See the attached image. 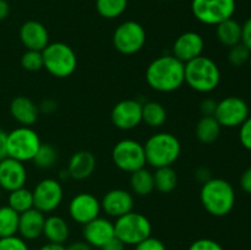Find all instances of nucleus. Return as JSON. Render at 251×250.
I'll list each match as a JSON object with an SVG mask.
<instances>
[{
  "label": "nucleus",
  "instance_id": "obj_43",
  "mask_svg": "<svg viewBox=\"0 0 251 250\" xmlns=\"http://www.w3.org/2000/svg\"><path fill=\"white\" fill-rule=\"evenodd\" d=\"M7 157V132L0 129V161Z\"/></svg>",
  "mask_w": 251,
  "mask_h": 250
},
{
  "label": "nucleus",
  "instance_id": "obj_13",
  "mask_svg": "<svg viewBox=\"0 0 251 250\" xmlns=\"http://www.w3.org/2000/svg\"><path fill=\"white\" fill-rule=\"evenodd\" d=\"M102 206L93 194L80 193L71 199L69 203V215L78 225H85L95 218L100 217Z\"/></svg>",
  "mask_w": 251,
  "mask_h": 250
},
{
  "label": "nucleus",
  "instance_id": "obj_2",
  "mask_svg": "<svg viewBox=\"0 0 251 250\" xmlns=\"http://www.w3.org/2000/svg\"><path fill=\"white\" fill-rule=\"evenodd\" d=\"M200 201L211 216L225 217L234 207V188L226 179L211 178L201 186Z\"/></svg>",
  "mask_w": 251,
  "mask_h": 250
},
{
  "label": "nucleus",
  "instance_id": "obj_29",
  "mask_svg": "<svg viewBox=\"0 0 251 250\" xmlns=\"http://www.w3.org/2000/svg\"><path fill=\"white\" fill-rule=\"evenodd\" d=\"M20 213L9 205L0 207V238L16 235L19 232Z\"/></svg>",
  "mask_w": 251,
  "mask_h": 250
},
{
  "label": "nucleus",
  "instance_id": "obj_38",
  "mask_svg": "<svg viewBox=\"0 0 251 250\" xmlns=\"http://www.w3.org/2000/svg\"><path fill=\"white\" fill-rule=\"evenodd\" d=\"M134 250H167V248L164 243L158 238L149 237L147 239L135 245Z\"/></svg>",
  "mask_w": 251,
  "mask_h": 250
},
{
  "label": "nucleus",
  "instance_id": "obj_7",
  "mask_svg": "<svg viewBox=\"0 0 251 250\" xmlns=\"http://www.w3.org/2000/svg\"><path fill=\"white\" fill-rule=\"evenodd\" d=\"M42 142L38 134L29 126H19L7 134V157L22 162L34 158Z\"/></svg>",
  "mask_w": 251,
  "mask_h": 250
},
{
  "label": "nucleus",
  "instance_id": "obj_24",
  "mask_svg": "<svg viewBox=\"0 0 251 250\" xmlns=\"http://www.w3.org/2000/svg\"><path fill=\"white\" fill-rule=\"evenodd\" d=\"M216 36L221 44L230 48L242 42V25L233 17L226 20L216 26Z\"/></svg>",
  "mask_w": 251,
  "mask_h": 250
},
{
  "label": "nucleus",
  "instance_id": "obj_6",
  "mask_svg": "<svg viewBox=\"0 0 251 250\" xmlns=\"http://www.w3.org/2000/svg\"><path fill=\"white\" fill-rule=\"evenodd\" d=\"M114 232L115 237L122 240L125 245L135 247L142 240L151 237L152 225L146 216L131 211L117 218L114 222Z\"/></svg>",
  "mask_w": 251,
  "mask_h": 250
},
{
  "label": "nucleus",
  "instance_id": "obj_19",
  "mask_svg": "<svg viewBox=\"0 0 251 250\" xmlns=\"http://www.w3.org/2000/svg\"><path fill=\"white\" fill-rule=\"evenodd\" d=\"M20 39L27 50L42 51L50 43L47 27L36 20H29L22 25L20 28Z\"/></svg>",
  "mask_w": 251,
  "mask_h": 250
},
{
  "label": "nucleus",
  "instance_id": "obj_35",
  "mask_svg": "<svg viewBox=\"0 0 251 250\" xmlns=\"http://www.w3.org/2000/svg\"><path fill=\"white\" fill-rule=\"evenodd\" d=\"M0 250H29L26 240L17 235L0 238Z\"/></svg>",
  "mask_w": 251,
  "mask_h": 250
},
{
  "label": "nucleus",
  "instance_id": "obj_1",
  "mask_svg": "<svg viewBox=\"0 0 251 250\" xmlns=\"http://www.w3.org/2000/svg\"><path fill=\"white\" fill-rule=\"evenodd\" d=\"M146 82L157 92H174L185 83V64L173 55L158 56L147 66Z\"/></svg>",
  "mask_w": 251,
  "mask_h": 250
},
{
  "label": "nucleus",
  "instance_id": "obj_4",
  "mask_svg": "<svg viewBox=\"0 0 251 250\" xmlns=\"http://www.w3.org/2000/svg\"><path fill=\"white\" fill-rule=\"evenodd\" d=\"M221 82V70L216 61L200 55L185 63V83L199 93H210Z\"/></svg>",
  "mask_w": 251,
  "mask_h": 250
},
{
  "label": "nucleus",
  "instance_id": "obj_44",
  "mask_svg": "<svg viewBox=\"0 0 251 250\" xmlns=\"http://www.w3.org/2000/svg\"><path fill=\"white\" fill-rule=\"evenodd\" d=\"M66 250H92L88 243H86L85 240H77V242H73L71 244H69L68 247H65Z\"/></svg>",
  "mask_w": 251,
  "mask_h": 250
},
{
  "label": "nucleus",
  "instance_id": "obj_16",
  "mask_svg": "<svg viewBox=\"0 0 251 250\" xmlns=\"http://www.w3.org/2000/svg\"><path fill=\"white\" fill-rule=\"evenodd\" d=\"M27 181L26 167L17 159L6 157L0 161V188L14 191L25 186Z\"/></svg>",
  "mask_w": 251,
  "mask_h": 250
},
{
  "label": "nucleus",
  "instance_id": "obj_42",
  "mask_svg": "<svg viewBox=\"0 0 251 250\" xmlns=\"http://www.w3.org/2000/svg\"><path fill=\"white\" fill-rule=\"evenodd\" d=\"M125 247H126V245H125L122 240L118 239L117 237H114L112 238L109 242L105 243V244L100 248V250H125Z\"/></svg>",
  "mask_w": 251,
  "mask_h": 250
},
{
  "label": "nucleus",
  "instance_id": "obj_15",
  "mask_svg": "<svg viewBox=\"0 0 251 250\" xmlns=\"http://www.w3.org/2000/svg\"><path fill=\"white\" fill-rule=\"evenodd\" d=\"M203 48H205V41L200 33L193 31L184 32L174 41L172 55L185 64L202 55Z\"/></svg>",
  "mask_w": 251,
  "mask_h": 250
},
{
  "label": "nucleus",
  "instance_id": "obj_46",
  "mask_svg": "<svg viewBox=\"0 0 251 250\" xmlns=\"http://www.w3.org/2000/svg\"><path fill=\"white\" fill-rule=\"evenodd\" d=\"M196 179H198L199 181H201V183H205V181H207L208 179H211L210 176V172H208V169L206 168H199L198 171H196Z\"/></svg>",
  "mask_w": 251,
  "mask_h": 250
},
{
  "label": "nucleus",
  "instance_id": "obj_39",
  "mask_svg": "<svg viewBox=\"0 0 251 250\" xmlns=\"http://www.w3.org/2000/svg\"><path fill=\"white\" fill-rule=\"evenodd\" d=\"M216 108H217V100H215L213 98H205L200 103V112L202 117H213Z\"/></svg>",
  "mask_w": 251,
  "mask_h": 250
},
{
  "label": "nucleus",
  "instance_id": "obj_21",
  "mask_svg": "<svg viewBox=\"0 0 251 250\" xmlns=\"http://www.w3.org/2000/svg\"><path fill=\"white\" fill-rule=\"evenodd\" d=\"M10 113L12 118L22 126H31L38 120L39 108L29 98L19 96L10 103Z\"/></svg>",
  "mask_w": 251,
  "mask_h": 250
},
{
  "label": "nucleus",
  "instance_id": "obj_3",
  "mask_svg": "<svg viewBox=\"0 0 251 250\" xmlns=\"http://www.w3.org/2000/svg\"><path fill=\"white\" fill-rule=\"evenodd\" d=\"M147 164L153 168L172 167L181 152L180 141L171 132H157L150 136L144 145Z\"/></svg>",
  "mask_w": 251,
  "mask_h": 250
},
{
  "label": "nucleus",
  "instance_id": "obj_17",
  "mask_svg": "<svg viewBox=\"0 0 251 250\" xmlns=\"http://www.w3.org/2000/svg\"><path fill=\"white\" fill-rule=\"evenodd\" d=\"M83 239L92 248H100L115 237L114 223L104 217H97L83 225Z\"/></svg>",
  "mask_w": 251,
  "mask_h": 250
},
{
  "label": "nucleus",
  "instance_id": "obj_25",
  "mask_svg": "<svg viewBox=\"0 0 251 250\" xmlns=\"http://www.w3.org/2000/svg\"><path fill=\"white\" fill-rule=\"evenodd\" d=\"M222 126L215 117H202L196 125L195 134L201 144H213L220 137Z\"/></svg>",
  "mask_w": 251,
  "mask_h": 250
},
{
  "label": "nucleus",
  "instance_id": "obj_22",
  "mask_svg": "<svg viewBox=\"0 0 251 250\" xmlns=\"http://www.w3.org/2000/svg\"><path fill=\"white\" fill-rule=\"evenodd\" d=\"M96 157L90 151H78L71 156L68 166L69 176L75 180L90 178L96 169Z\"/></svg>",
  "mask_w": 251,
  "mask_h": 250
},
{
  "label": "nucleus",
  "instance_id": "obj_37",
  "mask_svg": "<svg viewBox=\"0 0 251 250\" xmlns=\"http://www.w3.org/2000/svg\"><path fill=\"white\" fill-rule=\"evenodd\" d=\"M239 141L244 149L251 151V115L239 126Z\"/></svg>",
  "mask_w": 251,
  "mask_h": 250
},
{
  "label": "nucleus",
  "instance_id": "obj_8",
  "mask_svg": "<svg viewBox=\"0 0 251 250\" xmlns=\"http://www.w3.org/2000/svg\"><path fill=\"white\" fill-rule=\"evenodd\" d=\"M237 9L235 0H191V11L199 22L217 26L232 19Z\"/></svg>",
  "mask_w": 251,
  "mask_h": 250
},
{
  "label": "nucleus",
  "instance_id": "obj_9",
  "mask_svg": "<svg viewBox=\"0 0 251 250\" xmlns=\"http://www.w3.org/2000/svg\"><path fill=\"white\" fill-rule=\"evenodd\" d=\"M112 159L117 168L129 174L145 168L147 164L144 145L132 139H124L117 142L113 147Z\"/></svg>",
  "mask_w": 251,
  "mask_h": 250
},
{
  "label": "nucleus",
  "instance_id": "obj_30",
  "mask_svg": "<svg viewBox=\"0 0 251 250\" xmlns=\"http://www.w3.org/2000/svg\"><path fill=\"white\" fill-rule=\"evenodd\" d=\"M7 205L17 213L26 212V211L33 208V194L25 186L10 191L9 198H7Z\"/></svg>",
  "mask_w": 251,
  "mask_h": 250
},
{
  "label": "nucleus",
  "instance_id": "obj_49",
  "mask_svg": "<svg viewBox=\"0 0 251 250\" xmlns=\"http://www.w3.org/2000/svg\"><path fill=\"white\" fill-rule=\"evenodd\" d=\"M1 191H2V189L0 188V199H1Z\"/></svg>",
  "mask_w": 251,
  "mask_h": 250
},
{
  "label": "nucleus",
  "instance_id": "obj_23",
  "mask_svg": "<svg viewBox=\"0 0 251 250\" xmlns=\"http://www.w3.org/2000/svg\"><path fill=\"white\" fill-rule=\"evenodd\" d=\"M43 235L49 243L55 244H64L69 239L70 228L68 222L63 217L56 215H51L44 221Z\"/></svg>",
  "mask_w": 251,
  "mask_h": 250
},
{
  "label": "nucleus",
  "instance_id": "obj_27",
  "mask_svg": "<svg viewBox=\"0 0 251 250\" xmlns=\"http://www.w3.org/2000/svg\"><path fill=\"white\" fill-rule=\"evenodd\" d=\"M167 110L159 102L150 100L142 104V122L150 127H159L166 123Z\"/></svg>",
  "mask_w": 251,
  "mask_h": 250
},
{
  "label": "nucleus",
  "instance_id": "obj_28",
  "mask_svg": "<svg viewBox=\"0 0 251 250\" xmlns=\"http://www.w3.org/2000/svg\"><path fill=\"white\" fill-rule=\"evenodd\" d=\"M154 189L163 194L172 193L178 185V175L172 167H161L156 168L153 173Z\"/></svg>",
  "mask_w": 251,
  "mask_h": 250
},
{
  "label": "nucleus",
  "instance_id": "obj_26",
  "mask_svg": "<svg viewBox=\"0 0 251 250\" xmlns=\"http://www.w3.org/2000/svg\"><path fill=\"white\" fill-rule=\"evenodd\" d=\"M130 186L135 195L147 196L154 190L153 173L146 168H141L130 175Z\"/></svg>",
  "mask_w": 251,
  "mask_h": 250
},
{
  "label": "nucleus",
  "instance_id": "obj_45",
  "mask_svg": "<svg viewBox=\"0 0 251 250\" xmlns=\"http://www.w3.org/2000/svg\"><path fill=\"white\" fill-rule=\"evenodd\" d=\"M10 14V5L6 0H0V21L6 19Z\"/></svg>",
  "mask_w": 251,
  "mask_h": 250
},
{
  "label": "nucleus",
  "instance_id": "obj_48",
  "mask_svg": "<svg viewBox=\"0 0 251 250\" xmlns=\"http://www.w3.org/2000/svg\"><path fill=\"white\" fill-rule=\"evenodd\" d=\"M38 250H66L64 244H55V243H47V244L42 245Z\"/></svg>",
  "mask_w": 251,
  "mask_h": 250
},
{
  "label": "nucleus",
  "instance_id": "obj_32",
  "mask_svg": "<svg viewBox=\"0 0 251 250\" xmlns=\"http://www.w3.org/2000/svg\"><path fill=\"white\" fill-rule=\"evenodd\" d=\"M58 151L55 147L50 144H42L38 152L32 159L34 166L42 169H49L54 167V164L58 161Z\"/></svg>",
  "mask_w": 251,
  "mask_h": 250
},
{
  "label": "nucleus",
  "instance_id": "obj_47",
  "mask_svg": "<svg viewBox=\"0 0 251 250\" xmlns=\"http://www.w3.org/2000/svg\"><path fill=\"white\" fill-rule=\"evenodd\" d=\"M41 109L43 110L44 113H51L56 109V103L51 100H44L41 104Z\"/></svg>",
  "mask_w": 251,
  "mask_h": 250
},
{
  "label": "nucleus",
  "instance_id": "obj_14",
  "mask_svg": "<svg viewBox=\"0 0 251 250\" xmlns=\"http://www.w3.org/2000/svg\"><path fill=\"white\" fill-rule=\"evenodd\" d=\"M113 125L120 130H131L142 122V103L136 100H123L110 113Z\"/></svg>",
  "mask_w": 251,
  "mask_h": 250
},
{
  "label": "nucleus",
  "instance_id": "obj_33",
  "mask_svg": "<svg viewBox=\"0 0 251 250\" xmlns=\"http://www.w3.org/2000/svg\"><path fill=\"white\" fill-rule=\"evenodd\" d=\"M250 55L251 51L240 42V43L230 47L227 59L228 63L232 66H234V68H242L245 64L249 63Z\"/></svg>",
  "mask_w": 251,
  "mask_h": 250
},
{
  "label": "nucleus",
  "instance_id": "obj_36",
  "mask_svg": "<svg viewBox=\"0 0 251 250\" xmlns=\"http://www.w3.org/2000/svg\"><path fill=\"white\" fill-rule=\"evenodd\" d=\"M188 250H225L222 245L210 238H201L191 243Z\"/></svg>",
  "mask_w": 251,
  "mask_h": 250
},
{
  "label": "nucleus",
  "instance_id": "obj_34",
  "mask_svg": "<svg viewBox=\"0 0 251 250\" xmlns=\"http://www.w3.org/2000/svg\"><path fill=\"white\" fill-rule=\"evenodd\" d=\"M21 65L27 71H38L43 68V55L38 50H26L21 56Z\"/></svg>",
  "mask_w": 251,
  "mask_h": 250
},
{
  "label": "nucleus",
  "instance_id": "obj_12",
  "mask_svg": "<svg viewBox=\"0 0 251 250\" xmlns=\"http://www.w3.org/2000/svg\"><path fill=\"white\" fill-rule=\"evenodd\" d=\"M33 207L43 213L53 212L60 206L64 198V190L61 184L56 179L46 178L39 181L34 189Z\"/></svg>",
  "mask_w": 251,
  "mask_h": 250
},
{
  "label": "nucleus",
  "instance_id": "obj_40",
  "mask_svg": "<svg viewBox=\"0 0 251 250\" xmlns=\"http://www.w3.org/2000/svg\"><path fill=\"white\" fill-rule=\"evenodd\" d=\"M242 43L251 51V17L242 25Z\"/></svg>",
  "mask_w": 251,
  "mask_h": 250
},
{
  "label": "nucleus",
  "instance_id": "obj_11",
  "mask_svg": "<svg viewBox=\"0 0 251 250\" xmlns=\"http://www.w3.org/2000/svg\"><path fill=\"white\" fill-rule=\"evenodd\" d=\"M249 105L243 98L228 96L217 102L213 117L222 127H238L249 117Z\"/></svg>",
  "mask_w": 251,
  "mask_h": 250
},
{
  "label": "nucleus",
  "instance_id": "obj_10",
  "mask_svg": "<svg viewBox=\"0 0 251 250\" xmlns=\"http://www.w3.org/2000/svg\"><path fill=\"white\" fill-rule=\"evenodd\" d=\"M146 43V31L144 26L136 21L122 22L113 33V46L124 55L136 54Z\"/></svg>",
  "mask_w": 251,
  "mask_h": 250
},
{
  "label": "nucleus",
  "instance_id": "obj_20",
  "mask_svg": "<svg viewBox=\"0 0 251 250\" xmlns=\"http://www.w3.org/2000/svg\"><path fill=\"white\" fill-rule=\"evenodd\" d=\"M44 213L37 208H31L26 212L20 213L19 232L20 237L25 240H36L43 235L44 228Z\"/></svg>",
  "mask_w": 251,
  "mask_h": 250
},
{
  "label": "nucleus",
  "instance_id": "obj_51",
  "mask_svg": "<svg viewBox=\"0 0 251 250\" xmlns=\"http://www.w3.org/2000/svg\"><path fill=\"white\" fill-rule=\"evenodd\" d=\"M250 100H251V87H250Z\"/></svg>",
  "mask_w": 251,
  "mask_h": 250
},
{
  "label": "nucleus",
  "instance_id": "obj_31",
  "mask_svg": "<svg viewBox=\"0 0 251 250\" xmlns=\"http://www.w3.org/2000/svg\"><path fill=\"white\" fill-rule=\"evenodd\" d=\"M129 0H96V10L107 20L122 16L127 7Z\"/></svg>",
  "mask_w": 251,
  "mask_h": 250
},
{
  "label": "nucleus",
  "instance_id": "obj_18",
  "mask_svg": "<svg viewBox=\"0 0 251 250\" xmlns=\"http://www.w3.org/2000/svg\"><path fill=\"white\" fill-rule=\"evenodd\" d=\"M102 210L110 217H122L129 213L134 207V196L124 189H113L109 190L100 201Z\"/></svg>",
  "mask_w": 251,
  "mask_h": 250
},
{
  "label": "nucleus",
  "instance_id": "obj_41",
  "mask_svg": "<svg viewBox=\"0 0 251 250\" xmlns=\"http://www.w3.org/2000/svg\"><path fill=\"white\" fill-rule=\"evenodd\" d=\"M240 188L243 189L244 193L251 195V167L243 172L242 176H240Z\"/></svg>",
  "mask_w": 251,
  "mask_h": 250
},
{
  "label": "nucleus",
  "instance_id": "obj_50",
  "mask_svg": "<svg viewBox=\"0 0 251 250\" xmlns=\"http://www.w3.org/2000/svg\"><path fill=\"white\" fill-rule=\"evenodd\" d=\"M249 65H250V68H251V55H250V59H249Z\"/></svg>",
  "mask_w": 251,
  "mask_h": 250
},
{
  "label": "nucleus",
  "instance_id": "obj_5",
  "mask_svg": "<svg viewBox=\"0 0 251 250\" xmlns=\"http://www.w3.org/2000/svg\"><path fill=\"white\" fill-rule=\"evenodd\" d=\"M42 55L43 68L54 77H69L77 68V56L75 50L64 42L49 43L42 50Z\"/></svg>",
  "mask_w": 251,
  "mask_h": 250
}]
</instances>
